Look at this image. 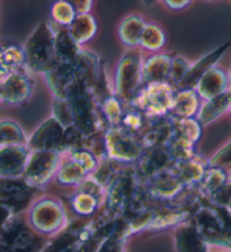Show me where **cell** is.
Segmentation results:
<instances>
[{
  "mask_svg": "<svg viewBox=\"0 0 231 252\" xmlns=\"http://www.w3.org/2000/svg\"><path fill=\"white\" fill-rule=\"evenodd\" d=\"M44 76L50 89L58 99H70L78 90L84 88L78 81L71 64L56 61Z\"/></svg>",
  "mask_w": 231,
  "mask_h": 252,
  "instance_id": "cell-4",
  "label": "cell"
},
{
  "mask_svg": "<svg viewBox=\"0 0 231 252\" xmlns=\"http://www.w3.org/2000/svg\"><path fill=\"white\" fill-rule=\"evenodd\" d=\"M73 69L79 84L92 92L103 72L104 63L95 52L81 49L73 63Z\"/></svg>",
  "mask_w": 231,
  "mask_h": 252,
  "instance_id": "cell-8",
  "label": "cell"
},
{
  "mask_svg": "<svg viewBox=\"0 0 231 252\" xmlns=\"http://www.w3.org/2000/svg\"><path fill=\"white\" fill-rule=\"evenodd\" d=\"M143 60L140 51L129 49L117 63L115 82L116 92L124 99H130L142 81Z\"/></svg>",
  "mask_w": 231,
  "mask_h": 252,
  "instance_id": "cell-2",
  "label": "cell"
},
{
  "mask_svg": "<svg viewBox=\"0 0 231 252\" xmlns=\"http://www.w3.org/2000/svg\"><path fill=\"white\" fill-rule=\"evenodd\" d=\"M230 42H226L221 44L220 46L215 47L214 50L211 51L204 57H202L198 61H197L194 64H191V68L187 71L186 76L183 78V80L177 85V88L179 90L184 89H193L198 84L199 79H201L204 74L212 69L217 64L218 61L223 57V54L227 52V50L230 47Z\"/></svg>",
  "mask_w": 231,
  "mask_h": 252,
  "instance_id": "cell-9",
  "label": "cell"
},
{
  "mask_svg": "<svg viewBox=\"0 0 231 252\" xmlns=\"http://www.w3.org/2000/svg\"><path fill=\"white\" fill-rule=\"evenodd\" d=\"M147 23L139 15H129L119 25V37L124 45L135 49L140 45L141 37Z\"/></svg>",
  "mask_w": 231,
  "mask_h": 252,
  "instance_id": "cell-17",
  "label": "cell"
},
{
  "mask_svg": "<svg viewBox=\"0 0 231 252\" xmlns=\"http://www.w3.org/2000/svg\"><path fill=\"white\" fill-rule=\"evenodd\" d=\"M65 128L56 118L43 123L27 141L31 151H57L62 149Z\"/></svg>",
  "mask_w": 231,
  "mask_h": 252,
  "instance_id": "cell-7",
  "label": "cell"
},
{
  "mask_svg": "<svg viewBox=\"0 0 231 252\" xmlns=\"http://www.w3.org/2000/svg\"><path fill=\"white\" fill-rule=\"evenodd\" d=\"M77 15L74 8L66 0H56L51 7V19L60 27H69Z\"/></svg>",
  "mask_w": 231,
  "mask_h": 252,
  "instance_id": "cell-22",
  "label": "cell"
},
{
  "mask_svg": "<svg viewBox=\"0 0 231 252\" xmlns=\"http://www.w3.org/2000/svg\"><path fill=\"white\" fill-rule=\"evenodd\" d=\"M174 99V89L169 82H155L147 85L136 98V104L150 115L158 116L171 110Z\"/></svg>",
  "mask_w": 231,
  "mask_h": 252,
  "instance_id": "cell-3",
  "label": "cell"
},
{
  "mask_svg": "<svg viewBox=\"0 0 231 252\" xmlns=\"http://www.w3.org/2000/svg\"><path fill=\"white\" fill-rule=\"evenodd\" d=\"M178 129L181 132V139H184L186 141L193 142L197 141L201 134V128L197 121L191 120V118H183L178 122Z\"/></svg>",
  "mask_w": 231,
  "mask_h": 252,
  "instance_id": "cell-26",
  "label": "cell"
},
{
  "mask_svg": "<svg viewBox=\"0 0 231 252\" xmlns=\"http://www.w3.org/2000/svg\"><path fill=\"white\" fill-rule=\"evenodd\" d=\"M191 68L190 62L183 57H175L171 60L170 74H169V84L177 86L186 76L187 71Z\"/></svg>",
  "mask_w": 231,
  "mask_h": 252,
  "instance_id": "cell-25",
  "label": "cell"
},
{
  "mask_svg": "<svg viewBox=\"0 0 231 252\" xmlns=\"http://www.w3.org/2000/svg\"><path fill=\"white\" fill-rule=\"evenodd\" d=\"M71 5L78 15L88 14L93 7L94 0H66Z\"/></svg>",
  "mask_w": 231,
  "mask_h": 252,
  "instance_id": "cell-29",
  "label": "cell"
},
{
  "mask_svg": "<svg viewBox=\"0 0 231 252\" xmlns=\"http://www.w3.org/2000/svg\"><path fill=\"white\" fill-rule=\"evenodd\" d=\"M198 106V93H195L193 89H184L175 94L171 110L179 117L189 118L197 112Z\"/></svg>",
  "mask_w": 231,
  "mask_h": 252,
  "instance_id": "cell-20",
  "label": "cell"
},
{
  "mask_svg": "<svg viewBox=\"0 0 231 252\" xmlns=\"http://www.w3.org/2000/svg\"><path fill=\"white\" fill-rule=\"evenodd\" d=\"M189 242L183 241L181 243V252H204L202 248V244L198 241L197 242V240H192L190 239Z\"/></svg>",
  "mask_w": 231,
  "mask_h": 252,
  "instance_id": "cell-31",
  "label": "cell"
},
{
  "mask_svg": "<svg viewBox=\"0 0 231 252\" xmlns=\"http://www.w3.org/2000/svg\"><path fill=\"white\" fill-rule=\"evenodd\" d=\"M54 39L56 31L52 23L41 22L35 27L24 45L27 70L44 74L56 63Z\"/></svg>",
  "mask_w": 231,
  "mask_h": 252,
  "instance_id": "cell-1",
  "label": "cell"
},
{
  "mask_svg": "<svg viewBox=\"0 0 231 252\" xmlns=\"http://www.w3.org/2000/svg\"><path fill=\"white\" fill-rule=\"evenodd\" d=\"M54 113H56V120L64 127L74 125V116L71 101L69 99H58L54 101Z\"/></svg>",
  "mask_w": 231,
  "mask_h": 252,
  "instance_id": "cell-24",
  "label": "cell"
},
{
  "mask_svg": "<svg viewBox=\"0 0 231 252\" xmlns=\"http://www.w3.org/2000/svg\"><path fill=\"white\" fill-rule=\"evenodd\" d=\"M31 192L17 179L0 178V204L10 213L23 210L30 199Z\"/></svg>",
  "mask_w": 231,
  "mask_h": 252,
  "instance_id": "cell-13",
  "label": "cell"
},
{
  "mask_svg": "<svg viewBox=\"0 0 231 252\" xmlns=\"http://www.w3.org/2000/svg\"><path fill=\"white\" fill-rule=\"evenodd\" d=\"M0 236L21 252H35L36 250V236L19 220L10 219L7 220L0 231Z\"/></svg>",
  "mask_w": 231,
  "mask_h": 252,
  "instance_id": "cell-12",
  "label": "cell"
},
{
  "mask_svg": "<svg viewBox=\"0 0 231 252\" xmlns=\"http://www.w3.org/2000/svg\"><path fill=\"white\" fill-rule=\"evenodd\" d=\"M193 0H163L164 5L169 9L174 10H181L190 6Z\"/></svg>",
  "mask_w": 231,
  "mask_h": 252,
  "instance_id": "cell-32",
  "label": "cell"
},
{
  "mask_svg": "<svg viewBox=\"0 0 231 252\" xmlns=\"http://www.w3.org/2000/svg\"><path fill=\"white\" fill-rule=\"evenodd\" d=\"M10 214L11 213L7 210L6 207H3L1 204H0V231H1V228L5 225L7 220L10 219Z\"/></svg>",
  "mask_w": 231,
  "mask_h": 252,
  "instance_id": "cell-34",
  "label": "cell"
},
{
  "mask_svg": "<svg viewBox=\"0 0 231 252\" xmlns=\"http://www.w3.org/2000/svg\"><path fill=\"white\" fill-rule=\"evenodd\" d=\"M159 1V0H142V2H143V5H146V6H154L155 3H157Z\"/></svg>",
  "mask_w": 231,
  "mask_h": 252,
  "instance_id": "cell-36",
  "label": "cell"
},
{
  "mask_svg": "<svg viewBox=\"0 0 231 252\" xmlns=\"http://www.w3.org/2000/svg\"><path fill=\"white\" fill-rule=\"evenodd\" d=\"M69 33L79 45H84L94 38L97 33V22L94 16L88 14L77 15L71 25L66 27Z\"/></svg>",
  "mask_w": 231,
  "mask_h": 252,
  "instance_id": "cell-18",
  "label": "cell"
},
{
  "mask_svg": "<svg viewBox=\"0 0 231 252\" xmlns=\"http://www.w3.org/2000/svg\"><path fill=\"white\" fill-rule=\"evenodd\" d=\"M166 43V35L157 24H147L141 37L140 46L148 51H159Z\"/></svg>",
  "mask_w": 231,
  "mask_h": 252,
  "instance_id": "cell-21",
  "label": "cell"
},
{
  "mask_svg": "<svg viewBox=\"0 0 231 252\" xmlns=\"http://www.w3.org/2000/svg\"><path fill=\"white\" fill-rule=\"evenodd\" d=\"M124 125L127 126L128 128L131 129H138L142 125V120H141V116L138 114H128L127 116H124Z\"/></svg>",
  "mask_w": 231,
  "mask_h": 252,
  "instance_id": "cell-30",
  "label": "cell"
},
{
  "mask_svg": "<svg viewBox=\"0 0 231 252\" xmlns=\"http://www.w3.org/2000/svg\"><path fill=\"white\" fill-rule=\"evenodd\" d=\"M0 92H1V81H0Z\"/></svg>",
  "mask_w": 231,
  "mask_h": 252,
  "instance_id": "cell-38",
  "label": "cell"
},
{
  "mask_svg": "<svg viewBox=\"0 0 231 252\" xmlns=\"http://www.w3.org/2000/svg\"><path fill=\"white\" fill-rule=\"evenodd\" d=\"M230 80H231V77H230Z\"/></svg>",
  "mask_w": 231,
  "mask_h": 252,
  "instance_id": "cell-39",
  "label": "cell"
},
{
  "mask_svg": "<svg viewBox=\"0 0 231 252\" xmlns=\"http://www.w3.org/2000/svg\"><path fill=\"white\" fill-rule=\"evenodd\" d=\"M0 143L27 144L25 134L17 123L13 121H0Z\"/></svg>",
  "mask_w": 231,
  "mask_h": 252,
  "instance_id": "cell-23",
  "label": "cell"
},
{
  "mask_svg": "<svg viewBox=\"0 0 231 252\" xmlns=\"http://www.w3.org/2000/svg\"><path fill=\"white\" fill-rule=\"evenodd\" d=\"M59 161L57 151H32L24 176L29 183H40L48 178Z\"/></svg>",
  "mask_w": 231,
  "mask_h": 252,
  "instance_id": "cell-11",
  "label": "cell"
},
{
  "mask_svg": "<svg viewBox=\"0 0 231 252\" xmlns=\"http://www.w3.org/2000/svg\"><path fill=\"white\" fill-rule=\"evenodd\" d=\"M207 1H218V0H207Z\"/></svg>",
  "mask_w": 231,
  "mask_h": 252,
  "instance_id": "cell-37",
  "label": "cell"
},
{
  "mask_svg": "<svg viewBox=\"0 0 231 252\" xmlns=\"http://www.w3.org/2000/svg\"><path fill=\"white\" fill-rule=\"evenodd\" d=\"M229 108H231V88L207 100L198 114V121L203 124H209L220 117Z\"/></svg>",
  "mask_w": 231,
  "mask_h": 252,
  "instance_id": "cell-19",
  "label": "cell"
},
{
  "mask_svg": "<svg viewBox=\"0 0 231 252\" xmlns=\"http://www.w3.org/2000/svg\"><path fill=\"white\" fill-rule=\"evenodd\" d=\"M27 144H6L0 147V178L17 179L24 176L31 157Z\"/></svg>",
  "mask_w": 231,
  "mask_h": 252,
  "instance_id": "cell-6",
  "label": "cell"
},
{
  "mask_svg": "<svg viewBox=\"0 0 231 252\" xmlns=\"http://www.w3.org/2000/svg\"><path fill=\"white\" fill-rule=\"evenodd\" d=\"M0 252H21V251L15 249L9 242H7L5 239H2L1 236H0Z\"/></svg>",
  "mask_w": 231,
  "mask_h": 252,
  "instance_id": "cell-35",
  "label": "cell"
},
{
  "mask_svg": "<svg viewBox=\"0 0 231 252\" xmlns=\"http://www.w3.org/2000/svg\"><path fill=\"white\" fill-rule=\"evenodd\" d=\"M211 164L217 165V167H222V165L231 164V142L223 147L212 159H211Z\"/></svg>",
  "mask_w": 231,
  "mask_h": 252,
  "instance_id": "cell-28",
  "label": "cell"
},
{
  "mask_svg": "<svg viewBox=\"0 0 231 252\" xmlns=\"http://www.w3.org/2000/svg\"><path fill=\"white\" fill-rule=\"evenodd\" d=\"M10 73L11 70L9 69L8 64H7L5 54H3L2 43H0V81L3 80L6 77H8Z\"/></svg>",
  "mask_w": 231,
  "mask_h": 252,
  "instance_id": "cell-33",
  "label": "cell"
},
{
  "mask_svg": "<svg viewBox=\"0 0 231 252\" xmlns=\"http://www.w3.org/2000/svg\"><path fill=\"white\" fill-rule=\"evenodd\" d=\"M52 25L54 27V31H56L54 50H56L57 61L73 65L78 54L81 51V45L74 41V38L70 35L66 27L59 26V29H56L54 24H52Z\"/></svg>",
  "mask_w": 231,
  "mask_h": 252,
  "instance_id": "cell-16",
  "label": "cell"
},
{
  "mask_svg": "<svg viewBox=\"0 0 231 252\" xmlns=\"http://www.w3.org/2000/svg\"><path fill=\"white\" fill-rule=\"evenodd\" d=\"M106 150L117 160L131 161L141 155V147L127 133L119 128H111L105 137Z\"/></svg>",
  "mask_w": 231,
  "mask_h": 252,
  "instance_id": "cell-10",
  "label": "cell"
},
{
  "mask_svg": "<svg viewBox=\"0 0 231 252\" xmlns=\"http://www.w3.org/2000/svg\"><path fill=\"white\" fill-rule=\"evenodd\" d=\"M171 60L167 54H155L143 61L142 65V81L149 84L155 82H168L170 74Z\"/></svg>",
  "mask_w": 231,
  "mask_h": 252,
  "instance_id": "cell-15",
  "label": "cell"
},
{
  "mask_svg": "<svg viewBox=\"0 0 231 252\" xmlns=\"http://www.w3.org/2000/svg\"><path fill=\"white\" fill-rule=\"evenodd\" d=\"M27 69L11 72L1 80L0 102L8 106H19L30 99L33 92V80Z\"/></svg>",
  "mask_w": 231,
  "mask_h": 252,
  "instance_id": "cell-5",
  "label": "cell"
},
{
  "mask_svg": "<svg viewBox=\"0 0 231 252\" xmlns=\"http://www.w3.org/2000/svg\"><path fill=\"white\" fill-rule=\"evenodd\" d=\"M228 84L229 79L225 71L214 66L199 79L195 88L199 96L206 100H210L225 93L228 88Z\"/></svg>",
  "mask_w": 231,
  "mask_h": 252,
  "instance_id": "cell-14",
  "label": "cell"
},
{
  "mask_svg": "<svg viewBox=\"0 0 231 252\" xmlns=\"http://www.w3.org/2000/svg\"><path fill=\"white\" fill-rule=\"evenodd\" d=\"M104 112L106 114L109 122L112 123H117L122 117V109H121V105L119 100L115 98H106L103 104Z\"/></svg>",
  "mask_w": 231,
  "mask_h": 252,
  "instance_id": "cell-27",
  "label": "cell"
}]
</instances>
